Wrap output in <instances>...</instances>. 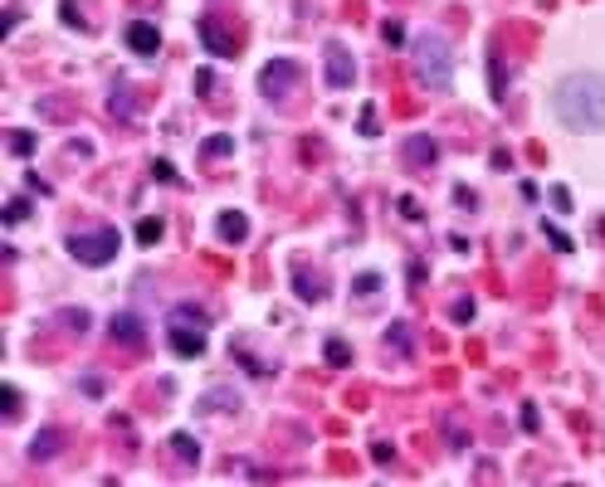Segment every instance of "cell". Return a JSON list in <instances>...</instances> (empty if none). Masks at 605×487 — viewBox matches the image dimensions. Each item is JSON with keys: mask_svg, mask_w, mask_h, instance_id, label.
<instances>
[{"mask_svg": "<svg viewBox=\"0 0 605 487\" xmlns=\"http://www.w3.org/2000/svg\"><path fill=\"white\" fill-rule=\"evenodd\" d=\"M552 107L571 132H601L605 127V83L591 74H571L552 88Z\"/></svg>", "mask_w": 605, "mask_h": 487, "instance_id": "6da1fadb", "label": "cell"}, {"mask_svg": "<svg viewBox=\"0 0 605 487\" xmlns=\"http://www.w3.org/2000/svg\"><path fill=\"white\" fill-rule=\"evenodd\" d=\"M415 78L425 88H434V93H449V78H454V49H449V39H439L430 29L415 39Z\"/></svg>", "mask_w": 605, "mask_h": 487, "instance_id": "7a4b0ae2", "label": "cell"}, {"mask_svg": "<svg viewBox=\"0 0 605 487\" xmlns=\"http://www.w3.org/2000/svg\"><path fill=\"white\" fill-rule=\"evenodd\" d=\"M69 254L79 259V263H112L117 259V229H88V234H69Z\"/></svg>", "mask_w": 605, "mask_h": 487, "instance_id": "3957f363", "label": "cell"}, {"mask_svg": "<svg viewBox=\"0 0 605 487\" xmlns=\"http://www.w3.org/2000/svg\"><path fill=\"white\" fill-rule=\"evenodd\" d=\"M293 88H298V64H293V59H269L264 74H259V93L274 97V102H284Z\"/></svg>", "mask_w": 605, "mask_h": 487, "instance_id": "277c9868", "label": "cell"}, {"mask_svg": "<svg viewBox=\"0 0 605 487\" xmlns=\"http://www.w3.org/2000/svg\"><path fill=\"white\" fill-rule=\"evenodd\" d=\"M322 64H327V88H352V78H357V59H352V49L342 44V39H327L322 44Z\"/></svg>", "mask_w": 605, "mask_h": 487, "instance_id": "5b68a950", "label": "cell"}, {"mask_svg": "<svg viewBox=\"0 0 605 487\" xmlns=\"http://www.w3.org/2000/svg\"><path fill=\"white\" fill-rule=\"evenodd\" d=\"M122 39H127V49L142 54V59H157V54H161V29H157L152 20H132V25L122 29Z\"/></svg>", "mask_w": 605, "mask_h": 487, "instance_id": "8992f818", "label": "cell"}, {"mask_svg": "<svg viewBox=\"0 0 605 487\" xmlns=\"http://www.w3.org/2000/svg\"><path fill=\"white\" fill-rule=\"evenodd\" d=\"M166 336H171V351L196 361L205 351V327H191V322H166Z\"/></svg>", "mask_w": 605, "mask_h": 487, "instance_id": "52a82bcc", "label": "cell"}, {"mask_svg": "<svg viewBox=\"0 0 605 487\" xmlns=\"http://www.w3.org/2000/svg\"><path fill=\"white\" fill-rule=\"evenodd\" d=\"M107 331H112V341H117V346H127V351H142V346H147V327H142V317H137V312H117Z\"/></svg>", "mask_w": 605, "mask_h": 487, "instance_id": "ba28073f", "label": "cell"}, {"mask_svg": "<svg viewBox=\"0 0 605 487\" xmlns=\"http://www.w3.org/2000/svg\"><path fill=\"white\" fill-rule=\"evenodd\" d=\"M201 39H205V49H210V54H220V59H234V54H239V39H234L215 15H205V20H201Z\"/></svg>", "mask_w": 605, "mask_h": 487, "instance_id": "9c48e42d", "label": "cell"}, {"mask_svg": "<svg viewBox=\"0 0 605 487\" xmlns=\"http://www.w3.org/2000/svg\"><path fill=\"white\" fill-rule=\"evenodd\" d=\"M405 161H410L415 171H434V161H439L434 137H410V142H405Z\"/></svg>", "mask_w": 605, "mask_h": 487, "instance_id": "30bf717a", "label": "cell"}, {"mask_svg": "<svg viewBox=\"0 0 605 487\" xmlns=\"http://www.w3.org/2000/svg\"><path fill=\"white\" fill-rule=\"evenodd\" d=\"M215 229H220V239H225V244H244V239H249V219H244V214H234V210H225V214L215 219Z\"/></svg>", "mask_w": 605, "mask_h": 487, "instance_id": "8fae6325", "label": "cell"}, {"mask_svg": "<svg viewBox=\"0 0 605 487\" xmlns=\"http://www.w3.org/2000/svg\"><path fill=\"white\" fill-rule=\"evenodd\" d=\"M230 151H234V137H230V132H215V137L201 142V156H210V161H220V156H230Z\"/></svg>", "mask_w": 605, "mask_h": 487, "instance_id": "7c38bea8", "label": "cell"}, {"mask_svg": "<svg viewBox=\"0 0 605 487\" xmlns=\"http://www.w3.org/2000/svg\"><path fill=\"white\" fill-rule=\"evenodd\" d=\"M293 292H298L302 302H317V297H327V283L322 278H307V273H293Z\"/></svg>", "mask_w": 605, "mask_h": 487, "instance_id": "4fadbf2b", "label": "cell"}, {"mask_svg": "<svg viewBox=\"0 0 605 487\" xmlns=\"http://www.w3.org/2000/svg\"><path fill=\"white\" fill-rule=\"evenodd\" d=\"M54 453H59V434H54V429H44V434L29 444V458H34V463H44V458H54Z\"/></svg>", "mask_w": 605, "mask_h": 487, "instance_id": "5bb4252c", "label": "cell"}, {"mask_svg": "<svg viewBox=\"0 0 605 487\" xmlns=\"http://www.w3.org/2000/svg\"><path fill=\"white\" fill-rule=\"evenodd\" d=\"M171 448H176L181 463H201V444H196L191 434H171Z\"/></svg>", "mask_w": 605, "mask_h": 487, "instance_id": "9a60e30c", "label": "cell"}, {"mask_svg": "<svg viewBox=\"0 0 605 487\" xmlns=\"http://www.w3.org/2000/svg\"><path fill=\"white\" fill-rule=\"evenodd\" d=\"M322 351H327V366H352V351H347V341H337V336H332Z\"/></svg>", "mask_w": 605, "mask_h": 487, "instance_id": "2e32d148", "label": "cell"}, {"mask_svg": "<svg viewBox=\"0 0 605 487\" xmlns=\"http://www.w3.org/2000/svg\"><path fill=\"white\" fill-rule=\"evenodd\" d=\"M381 39H386L391 49H401V44H405V25H401V20H386V25H381Z\"/></svg>", "mask_w": 605, "mask_h": 487, "instance_id": "e0dca14e", "label": "cell"}, {"mask_svg": "<svg viewBox=\"0 0 605 487\" xmlns=\"http://www.w3.org/2000/svg\"><path fill=\"white\" fill-rule=\"evenodd\" d=\"M201 409H239V395H205Z\"/></svg>", "mask_w": 605, "mask_h": 487, "instance_id": "ac0fdd59", "label": "cell"}, {"mask_svg": "<svg viewBox=\"0 0 605 487\" xmlns=\"http://www.w3.org/2000/svg\"><path fill=\"white\" fill-rule=\"evenodd\" d=\"M0 409H5L10 419L20 414V390H15V385H0Z\"/></svg>", "mask_w": 605, "mask_h": 487, "instance_id": "d6986e66", "label": "cell"}, {"mask_svg": "<svg viewBox=\"0 0 605 487\" xmlns=\"http://www.w3.org/2000/svg\"><path fill=\"white\" fill-rule=\"evenodd\" d=\"M10 151H15V156H29V151H34V137H29V132H10Z\"/></svg>", "mask_w": 605, "mask_h": 487, "instance_id": "ffe728a7", "label": "cell"}, {"mask_svg": "<svg viewBox=\"0 0 605 487\" xmlns=\"http://www.w3.org/2000/svg\"><path fill=\"white\" fill-rule=\"evenodd\" d=\"M137 239H142V244H157V239H161V219H142V224H137Z\"/></svg>", "mask_w": 605, "mask_h": 487, "instance_id": "44dd1931", "label": "cell"}, {"mask_svg": "<svg viewBox=\"0 0 605 487\" xmlns=\"http://www.w3.org/2000/svg\"><path fill=\"white\" fill-rule=\"evenodd\" d=\"M542 234L552 239V249H561V254H571V239H566V234H561L557 224H542Z\"/></svg>", "mask_w": 605, "mask_h": 487, "instance_id": "7402d4cb", "label": "cell"}, {"mask_svg": "<svg viewBox=\"0 0 605 487\" xmlns=\"http://www.w3.org/2000/svg\"><path fill=\"white\" fill-rule=\"evenodd\" d=\"M386 341H396L401 351H410V327H405V322H396V327L386 331Z\"/></svg>", "mask_w": 605, "mask_h": 487, "instance_id": "603a6c76", "label": "cell"}, {"mask_svg": "<svg viewBox=\"0 0 605 487\" xmlns=\"http://www.w3.org/2000/svg\"><path fill=\"white\" fill-rule=\"evenodd\" d=\"M449 317H454V322H469V317H474V297H459V302L449 307Z\"/></svg>", "mask_w": 605, "mask_h": 487, "instance_id": "cb8c5ba5", "label": "cell"}, {"mask_svg": "<svg viewBox=\"0 0 605 487\" xmlns=\"http://www.w3.org/2000/svg\"><path fill=\"white\" fill-rule=\"evenodd\" d=\"M210 88H215V74H210V69H196V93L210 97Z\"/></svg>", "mask_w": 605, "mask_h": 487, "instance_id": "d4e9b609", "label": "cell"}, {"mask_svg": "<svg viewBox=\"0 0 605 487\" xmlns=\"http://www.w3.org/2000/svg\"><path fill=\"white\" fill-rule=\"evenodd\" d=\"M25 214H29V205H25V200H15V205L5 210V224H15V219H25Z\"/></svg>", "mask_w": 605, "mask_h": 487, "instance_id": "484cf974", "label": "cell"}, {"mask_svg": "<svg viewBox=\"0 0 605 487\" xmlns=\"http://www.w3.org/2000/svg\"><path fill=\"white\" fill-rule=\"evenodd\" d=\"M552 200H557V210H571V191L566 186H552Z\"/></svg>", "mask_w": 605, "mask_h": 487, "instance_id": "4316f807", "label": "cell"}, {"mask_svg": "<svg viewBox=\"0 0 605 487\" xmlns=\"http://www.w3.org/2000/svg\"><path fill=\"white\" fill-rule=\"evenodd\" d=\"M381 288V278H376V273H361V278H357V292H376Z\"/></svg>", "mask_w": 605, "mask_h": 487, "instance_id": "83f0119b", "label": "cell"}, {"mask_svg": "<svg viewBox=\"0 0 605 487\" xmlns=\"http://www.w3.org/2000/svg\"><path fill=\"white\" fill-rule=\"evenodd\" d=\"M84 395H88V399H98V395H102V380H98V376H84Z\"/></svg>", "mask_w": 605, "mask_h": 487, "instance_id": "f1b7e54d", "label": "cell"}, {"mask_svg": "<svg viewBox=\"0 0 605 487\" xmlns=\"http://www.w3.org/2000/svg\"><path fill=\"white\" fill-rule=\"evenodd\" d=\"M371 453H376V463H391V458H396V448H391V444H376Z\"/></svg>", "mask_w": 605, "mask_h": 487, "instance_id": "f546056e", "label": "cell"}]
</instances>
